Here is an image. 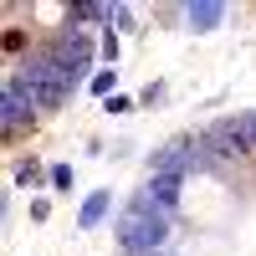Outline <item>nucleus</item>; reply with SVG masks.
I'll use <instances>...</instances> for the list:
<instances>
[{
    "label": "nucleus",
    "instance_id": "nucleus-3",
    "mask_svg": "<svg viewBox=\"0 0 256 256\" xmlns=\"http://www.w3.org/2000/svg\"><path fill=\"white\" fill-rule=\"evenodd\" d=\"M205 148H210L216 159H236V154H246V144H241V128H236V118L210 128V134H205Z\"/></svg>",
    "mask_w": 256,
    "mask_h": 256
},
{
    "label": "nucleus",
    "instance_id": "nucleus-2",
    "mask_svg": "<svg viewBox=\"0 0 256 256\" xmlns=\"http://www.w3.org/2000/svg\"><path fill=\"white\" fill-rule=\"evenodd\" d=\"M20 82H26V92L36 98V108H56V102L67 98L72 72L62 67V62H31V67L20 72Z\"/></svg>",
    "mask_w": 256,
    "mask_h": 256
},
{
    "label": "nucleus",
    "instance_id": "nucleus-10",
    "mask_svg": "<svg viewBox=\"0 0 256 256\" xmlns=\"http://www.w3.org/2000/svg\"><path fill=\"white\" fill-rule=\"evenodd\" d=\"M154 256H159V251H154Z\"/></svg>",
    "mask_w": 256,
    "mask_h": 256
},
{
    "label": "nucleus",
    "instance_id": "nucleus-4",
    "mask_svg": "<svg viewBox=\"0 0 256 256\" xmlns=\"http://www.w3.org/2000/svg\"><path fill=\"white\" fill-rule=\"evenodd\" d=\"M0 108H6V113H0V118H6V128H16V123H26V113L36 108V98L26 92V82H20V77H10L6 102H0Z\"/></svg>",
    "mask_w": 256,
    "mask_h": 256
},
{
    "label": "nucleus",
    "instance_id": "nucleus-8",
    "mask_svg": "<svg viewBox=\"0 0 256 256\" xmlns=\"http://www.w3.org/2000/svg\"><path fill=\"white\" fill-rule=\"evenodd\" d=\"M236 128H241V144H246V154H256V113L236 118Z\"/></svg>",
    "mask_w": 256,
    "mask_h": 256
},
{
    "label": "nucleus",
    "instance_id": "nucleus-1",
    "mask_svg": "<svg viewBox=\"0 0 256 256\" xmlns=\"http://www.w3.org/2000/svg\"><path fill=\"white\" fill-rule=\"evenodd\" d=\"M169 236V226H164V210H154V200H134L123 210V220H118V241L128 256H154Z\"/></svg>",
    "mask_w": 256,
    "mask_h": 256
},
{
    "label": "nucleus",
    "instance_id": "nucleus-7",
    "mask_svg": "<svg viewBox=\"0 0 256 256\" xmlns=\"http://www.w3.org/2000/svg\"><path fill=\"white\" fill-rule=\"evenodd\" d=\"M184 164H190V148H184V144H174V148H164V154H159V164H154V169H159V174H180Z\"/></svg>",
    "mask_w": 256,
    "mask_h": 256
},
{
    "label": "nucleus",
    "instance_id": "nucleus-5",
    "mask_svg": "<svg viewBox=\"0 0 256 256\" xmlns=\"http://www.w3.org/2000/svg\"><path fill=\"white\" fill-rule=\"evenodd\" d=\"M220 16H226V10L216 6V0H200V6H190V26H195V31H210Z\"/></svg>",
    "mask_w": 256,
    "mask_h": 256
},
{
    "label": "nucleus",
    "instance_id": "nucleus-9",
    "mask_svg": "<svg viewBox=\"0 0 256 256\" xmlns=\"http://www.w3.org/2000/svg\"><path fill=\"white\" fill-rule=\"evenodd\" d=\"M108 210V195H92L88 205H82V226H98V216Z\"/></svg>",
    "mask_w": 256,
    "mask_h": 256
},
{
    "label": "nucleus",
    "instance_id": "nucleus-6",
    "mask_svg": "<svg viewBox=\"0 0 256 256\" xmlns=\"http://www.w3.org/2000/svg\"><path fill=\"white\" fill-rule=\"evenodd\" d=\"M148 195L159 200V210L174 205V200H180V174H154V190H148Z\"/></svg>",
    "mask_w": 256,
    "mask_h": 256
}]
</instances>
